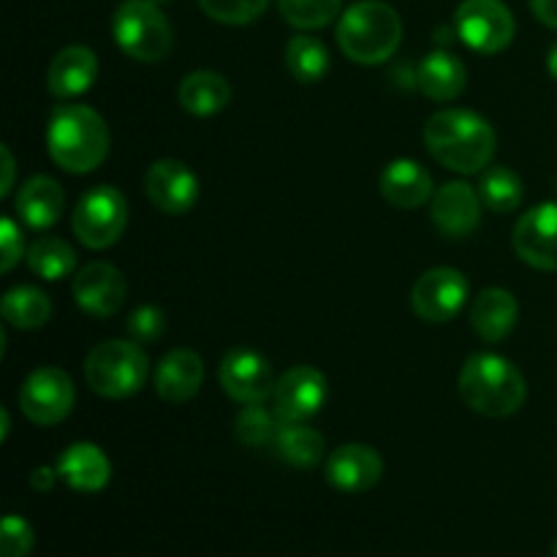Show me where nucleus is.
I'll return each instance as SVG.
<instances>
[{"label": "nucleus", "instance_id": "bb28decb", "mask_svg": "<svg viewBox=\"0 0 557 557\" xmlns=\"http://www.w3.org/2000/svg\"><path fill=\"white\" fill-rule=\"evenodd\" d=\"M0 313H3L5 324L16 326V330H38L52 315V302L44 292L33 286H16L0 302Z\"/></svg>", "mask_w": 557, "mask_h": 557}, {"label": "nucleus", "instance_id": "4468645a", "mask_svg": "<svg viewBox=\"0 0 557 557\" xmlns=\"http://www.w3.org/2000/svg\"><path fill=\"white\" fill-rule=\"evenodd\" d=\"M515 250L525 264L557 272V201H544L517 221Z\"/></svg>", "mask_w": 557, "mask_h": 557}, {"label": "nucleus", "instance_id": "f8f14e48", "mask_svg": "<svg viewBox=\"0 0 557 557\" xmlns=\"http://www.w3.org/2000/svg\"><path fill=\"white\" fill-rule=\"evenodd\" d=\"M145 190L163 215H185L199 201V177L183 161L163 158L147 169Z\"/></svg>", "mask_w": 557, "mask_h": 557}, {"label": "nucleus", "instance_id": "4be33fe9", "mask_svg": "<svg viewBox=\"0 0 557 557\" xmlns=\"http://www.w3.org/2000/svg\"><path fill=\"white\" fill-rule=\"evenodd\" d=\"M14 207L16 215L30 228H49L63 215L65 194L58 180L47 177V174H36L20 188Z\"/></svg>", "mask_w": 557, "mask_h": 557}, {"label": "nucleus", "instance_id": "0eeeda50", "mask_svg": "<svg viewBox=\"0 0 557 557\" xmlns=\"http://www.w3.org/2000/svg\"><path fill=\"white\" fill-rule=\"evenodd\" d=\"M71 226L85 248H109L128 226V201L112 185H98L79 199Z\"/></svg>", "mask_w": 557, "mask_h": 557}, {"label": "nucleus", "instance_id": "c85d7f7f", "mask_svg": "<svg viewBox=\"0 0 557 557\" xmlns=\"http://www.w3.org/2000/svg\"><path fill=\"white\" fill-rule=\"evenodd\" d=\"M479 196L493 212H515L522 205L525 185L509 166H487L479 174Z\"/></svg>", "mask_w": 557, "mask_h": 557}, {"label": "nucleus", "instance_id": "1a4fd4ad", "mask_svg": "<svg viewBox=\"0 0 557 557\" xmlns=\"http://www.w3.org/2000/svg\"><path fill=\"white\" fill-rule=\"evenodd\" d=\"M74 381L60 368H38L20 389V408L33 424H58L74 408Z\"/></svg>", "mask_w": 557, "mask_h": 557}, {"label": "nucleus", "instance_id": "39448f33", "mask_svg": "<svg viewBox=\"0 0 557 557\" xmlns=\"http://www.w3.org/2000/svg\"><path fill=\"white\" fill-rule=\"evenodd\" d=\"M150 375V359L134 341L98 343L85 359V379L96 395L123 400L136 395Z\"/></svg>", "mask_w": 557, "mask_h": 557}, {"label": "nucleus", "instance_id": "a211bd4d", "mask_svg": "<svg viewBox=\"0 0 557 557\" xmlns=\"http://www.w3.org/2000/svg\"><path fill=\"white\" fill-rule=\"evenodd\" d=\"M201 381H205V362L188 348H174L156 368V392L166 403H188L201 389Z\"/></svg>", "mask_w": 557, "mask_h": 557}, {"label": "nucleus", "instance_id": "b1692460", "mask_svg": "<svg viewBox=\"0 0 557 557\" xmlns=\"http://www.w3.org/2000/svg\"><path fill=\"white\" fill-rule=\"evenodd\" d=\"M468 71L460 58L435 49L419 63L417 69V87L433 101H455L466 90Z\"/></svg>", "mask_w": 557, "mask_h": 557}, {"label": "nucleus", "instance_id": "c756f323", "mask_svg": "<svg viewBox=\"0 0 557 557\" xmlns=\"http://www.w3.org/2000/svg\"><path fill=\"white\" fill-rule=\"evenodd\" d=\"M27 264L44 281H63L76 267V250L60 237H38L27 250Z\"/></svg>", "mask_w": 557, "mask_h": 557}, {"label": "nucleus", "instance_id": "2f4dec72", "mask_svg": "<svg viewBox=\"0 0 557 557\" xmlns=\"http://www.w3.org/2000/svg\"><path fill=\"white\" fill-rule=\"evenodd\" d=\"M275 419L277 417H272L261 403H250V406H245L243 411L237 413V419H234V433H237V438L248 446L270 444L277 433Z\"/></svg>", "mask_w": 557, "mask_h": 557}, {"label": "nucleus", "instance_id": "9d476101", "mask_svg": "<svg viewBox=\"0 0 557 557\" xmlns=\"http://www.w3.org/2000/svg\"><path fill=\"white\" fill-rule=\"evenodd\" d=\"M468 299V281L451 267L424 272L411 292V308L428 324H446L462 310Z\"/></svg>", "mask_w": 557, "mask_h": 557}, {"label": "nucleus", "instance_id": "6e6552de", "mask_svg": "<svg viewBox=\"0 0 557 557\" xmlns=\"http://www.w3.org/2000/svg\"><path fill=\"white\" fill-rule=\"evenodd\" d=\"M455 30L462 44L482 54L506 49L515 38V14L500 0H462L455 14Z\"/></svg>", "mask_w": 557, "mask_h": 557}, {"label": "nucleus", "instance_id": "ea45409f", "mask_svg": "<svg viewBox=\"0 0 557 557\" xmlns=\"http://www.w3.org/2000/svg\"><path fill=\"white\" fill-rule=\"evenodd\" d=\"M547 65H549V74H553V76H555V82H557V41L553 44V49H549Z\"/></svg>", "mask_w": 557, "mask_h": 557}, {"label": "nucleus", "instance_id": "393cba45", "mask_svg": "<svg viewBox=\"0 0 557 557\" xmlns=\"http://www.w3.org/2000/svg\"><path fill=\"white\" fill-rule=\"evenodd\" d=\"M177 98L185 112L196 114V117H210L228 107L232 85L226 82V76L215 74V71H194L180 82Z\"/></svg>", "mask_w": 557, "mask_h": 557}, {"label": "nucleus", "instance_id": "c9c22d12", "mask_svg": "<svg viewBox=\"0 0 557 557\" xmlns=\"http://www.w3.org/2000/svg\"><path fill=\"white\" fill-rule=\"evenodd\" d=\"M0 248H3V256H0V270L11 272L16 261L25 253V237H22L20 226H16L11 218H3L0 221Z\"/></svg>", "mask_w": 557, "mask_h": 557}, {"label": "nucleus", "instance_id": "5701e85b", "mask_svg": "<svg viewBox=\"0 0 557 557\" xmlns=\"http://www.w3.org/2000/svg\"><path fill=\"white\" fill-rule=\"evenodd\" d=\"M520 305L506 288H484L471 308V326L482 341L500 343L517 324Z\"/></svg>", "mask_w": 557, "mask_h": 557}, {"label": "nucleus", "instance_id": "9b49d317", "mask_svg": "<svg viewBox=\"0 0 557 557\" xmlns=\"http://www.w3.org/2000/svg\"><path fill=\"white\" fill-rule=\"evenodd\" d=\"M218 375H221V386L226 389V395L245 406L264 403L267 397H272L277 384L272 364L253 348H232L223 357Z\"/></svg>", "mask_w": 557, "mask_h": 557}, {"label": "nucleus", "instance_id": "a878e982", "mask_svg": "<svg viewBox=\"0 0 557 557\" xmlns=\"http://www.w3.org/2000/svg\"><path fill=\"white\" fill-rule=\"evenodd\" d=\"M277 457L292 468H315L324 460V438L302 422H283L272 438Z\"/></svg>", "mask_w": 557, "mask_h": 557}, {"label": "nucleus", "instance_id": "ddd939ff", "mask_svg": "<svg viewBox=\"0 0 557 557\" xmlns=\"http://www.w3.org/2000/svg\"><path fill=\"white\" fill-rule=\"evenodd\" d=\"M272 403L281 422H305L324 408L326 379L310 364H297L275 384Z\"/></svg>", "mask_w": 557, "mask_h": 557}, {"label": "nucleus", "instance_id": "7ed1b4c3", "mask_svg": "<svg viewBox=\"0 0 557 557\" xmlns=\"http://www.w3.org/2000/svg\"><path fill=\"white\" fill-rule=\"evenodd\" d=\"M460 397L471 411L490 419L511 417L528 397L525 379L498 354H473L460 370Z\"/></svg>", "mask_w": 557, "mask_h": 557}, {"label": "nucleus", "instance_id": "a19ab883", "mask_svg": "<svg viewBox=\"0 0 557 557\" xmlns=\"http://www.w3.org/2000/svg\"><path fill=\"white\" fill-rule=\"evenodd\" d=\"M152 3H158V5H161V3H169V0H152Z\"/></svg>", "mask_w": 557, "mask_h": 557}, {"label": "nucleus", "instance_id": "7c9ffc66", "mask_svg": "<svg viewBox=\"0 0 557 557\" xmlns=\"http://www.w3.org/2000/svg\"><path fill=\"white\" fill-rule=\"evenodd\" d=\"M283 20L299 30H319L341 14L343 0H277Z\"/></svg>", "mask_w": 557, "mask_h": 557}, {"label": "nucleus", "instance_id": "20e7f679", "mask_svg": "<svg viewBox=\"0 0 557 557\" xmlns=\"http://www.w3.org/2000/svg\"><path fill=\"white\" fill-rule=\"evenodd\" d=\"M400 16L381 0H359L337 25V44L359 65L386 63L400 47Z\"/></svg>", "mask_w": 557, "mask_h": 557}, {"label": "nucleus", "instance_id": "6ab92c4d", "mask_svg": "<svg viewBox=\"0 0 557 557\" xmlns=\"http://www.w3.org/2000/svg\"><path fill=\"white\" fill-rule=\"evenodd\" d=\"M381 196L397 210H417L433 196V177L417 161H392L381 174Z\"/></svg>", "mask_w": 557, "mask_h": 557}, {"label": "nucleus", "instance_id": "f3484780", "mask_svg": "<svg viewBox=\"0 0 557 557\" xmlns=\"http://www.w3.org/2000/svg\"><path fill=\"white\" fill-rule=\"evenodd\" d=\"M433 223L451 239L471 237L482 223V196L468 183H446L433 199Z\"/></svg>", "mask_w": 557, "mask_h": 557}, {"label": "nucleus", "instance_id": "cd10ccee", "mask_svg": "<svg viewBox=\"0 0 557 557\" xmlns=\"http://www.w3.org/2000/svg\"><path fill=\"white\" fill-rule=\"evenodd\" d=\"M286 69L302 85H315L330 71V49L315 36H294L286 47Z\"/></svg>", "mask_w": 557, "mask_h": 557}, {"label": "nucleus", "instance_id": "e433bc0d", "mask_svg": "<svg viewBox=\"0 0 557 557\" xmlns=\"http://www.w3.org/2000/svg\"><path fill=\"white\" fill-rule=\"evenodd\" d=\"M531 9L539 22L557 30V0H531Z\"/></svg>", "mask_w": 557, "mask_h": 557}, {"label": "nucleus", "instance_id": "58836bf2", "mask_svg": "<svg viewBox=\"0 0 557 557\" xmlns=\"http://www.w3.org/2000/svg\"><path fill=\"white\" fill-rule=\"evenodd\" d=\"M0 156H3V188H0V196H5L11 190V185H14V158H11V150L9 147H0Z\"/></svg>", "mask_w": 557, "mask_h": 557}, {"label": "nucleus", "instance_id": "473e14b6", "mask_svg": "<svg viewBox=\"0 0 557 557\" xmlns=\"http://www.w3.org/2000/svg\"><path fill=\"white\" fill-rule=\"evenodd\" d=\"M205 14L223 25H248L259 20L270 0H199Z\"/></svg>", "mask_w": 557, "mask_h": 557}, {"label": "nucleus", "instance_id": "dca6fc26", "mask_svg": "<svg viewBox=\"0 0 557 557\" xmlns=\"http://www.w3.org/2000/svg\"><path fill=\"white\" fill-rule=\"evenodd\" d=\"M384 476V460L375 449L362 444H346L326 457V482L348 495L368 493Z\"/></svg>", "mask_w": 557, "mask_h": 557}, {"label": "nucleus", "instance_id": "412c9836", "mask_svg": "<svg viewBox=\"0 0 557 557\" xmlns=\"http://www.w3.org/2000/svg\"><path fill=\"white\" fill-rule=\"evenodd\" d=\"M58 473L76 493H101L112 479V466L96 444H74L60 455Z\"/></svg>", "mask_w": 557, "mask_h": 557}, {"label": "nucleus", "instance_id": "2eb2a0df", "mask_svg": "<svg viewBox=\"0 0 557 557\" xmlns=\"http://www.w3.org/2000/svg\"><path fill=\"white\" fill-rule=\"evenodd\" d=\"M125 297H128V286H125L123 272L107 261H90L74 277L76 305L96 319L117 313L125 305Z\"/></svg>", "mask_w": 557, "mask_h": 557}, {"label": "nucleus", "instance_id": "aec40b11", "mask_svg": "<svg viewBox=\"0 0 557 557\" xmlns=\"http://www.w3.org/2000/svg\"><path fill=\"white\" fill-rule=\"evenodd\" d=\"M98 76V58L87 47H65L49 65L47 85L54 98H76L92 87Z\"/></svg>", "mask_w": 557, "mask_h": 557}, {"label": "nucleus", "instance_id": "423d86ee", "mask_svg": "<svg viewBox=\"0 0 557 557\" xmlns=\"http://www.w3.org/2000/svg\"><path fill=\"white\" fill-rule=\"evenodd\" d=\"M112 36L128 58L158 63L172 52L174 33L152 0H123L112 16Z\"/></svg>", "mask_w": 557, "mask_h": 557}, {"label": "nucleus", "instance_id": "72a5a7b5", "mask_svg": "<svg viewBox=\"0 0 557 557\" xmlns=\"http://www.w3.org/2000/svg\"><path fill=\"white\" fill-rule=\"evenodd\" d=\"M36 544L30 522L20 515H9L0 525V557H27Z\"/></svg>", "mask_w": 557, "mask_h": 557}, {"label": "nucleus", "instance_id": "f257e3e1", "mask_svg": "<svg viewBox=\"0 0 557 557\" xmlns=\"http://www.w3.org/2000/svg\"><path fill=\"white\" fill-rule=\"evenodd\" d=\"M424 145L441 166L460 174H479L495 156V131L482 114L444 109L424 125Z\"/></svg>", "mask_w": 557, "mask_h": 557}, {"label": "nucleus", "instance_id": "4c0bfd02", "mask_svg": "<svg viewBox=\"0 0 557 557\" xmlns=\"http://www.w3.org/2000/svg\"><path fill=\"white\" fill-rule=\"evenodd\" d=\"M58 468H36V471L30 473V487L36 490V493H49V490L54 487V482H58Z\"/></svg>", "mask_w": 557, "mask_h": 557}, {"label": "nucleus", "instance_id": "79ce46f5", "mask_svg": "<svg viewBox=\"0 0 557 557\" xmlns=\"http://www.w3.org/2000/svg\"><path fill=\"white\" fill-rule=\"evenodd\" d=\"M555 557H557V544H555Z\"/></svg>", "mask_w": 557, "mask_h": 557}, {"label": "nucleus", "instance_id": "f03ea898", "mask_svg": "<svg viewBox=\"0 0 557 557\" xmlns=\"http://www.w3.org/2000/svg\"><path fill=\"white\" fill-rule=\"evenodd\" d=\"M109 128L101 114L82 103H63L47 125V147L52 161L71 174H87L109 156Z\"/></svg>", "mask_w": 557, "mask_h": 557}, {"label": "nucleus", "instance_id": "f704fd0d", "mask_svg": "<svg viewBox=\"0 0 557 557\" xmlns=\"http://www.w3.org/2000/svg\"><path fill=\"white\" fill-rule=\"evenodd\" d=\"M125 330H128L131 341L139 343V346L156 343L158 337L163 335V330H166V315H163V310L156 308V305H141V308H136L134 313H131Z\"/></svg>", "mask_w": 557, "mask_h": 557}]
</instances>
